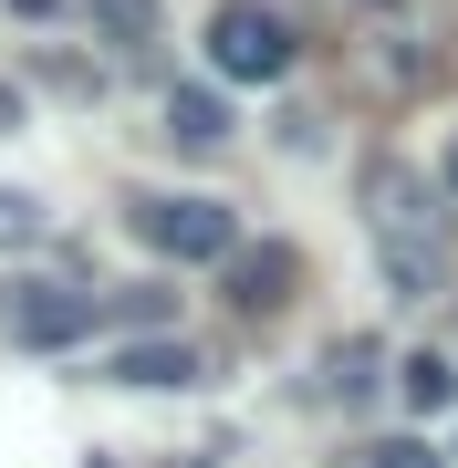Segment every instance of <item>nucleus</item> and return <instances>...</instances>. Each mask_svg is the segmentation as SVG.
<instances>
[{
	"mask_svg": "<svg viewBox=\"0 0 458 468\" xmlns=\"http://www.w3.org/2000/svg\"><path fill=\"white\" fill-rule=\"evenodd\" d=\"M219 261H229V302H240V313H282L292 282H303V261H292L282 239H261V250H240V239H229Z\"/></svg>",
	"mask_w": 458,
	"mask_h": 468,
	"instance_id": "nucleus-6",
	"label": "nucleus"
},
{
	"mask_svg": "<svg viewBox=\"0 0 458 468\" xmlns=\"http://www.w3.org/2000/svg\"><path fill=\"white\" fill-rule=\"evenodd\" d=\"M375 365H386V344H375V334H344L334 354H323V396H344V406H365L375 385H386V375H375Z\"/></svg>",
	"mask_w": 458,
	"mask_h": 468,
	"instance_id": "nucleus-8",
	"label": "nucleus"
},
{
	"mask_svg": "<svg viewBox=\"0 0 458 468\" xmlns=\"http://www.w3.org/2000/svg\"><path fill=\"white\" fill-rule=\"evenodd\" d=\"M292 63H303L292 0H219V11H208V73H219V84H282Z\"/></svg>",
	"mask_w": 458,
	"mask_h": 468,
	"instance_id": "nucleus-2",
	"label": "nucleus"
},
{
	"mask_svg": "<svg viewBox=\"0 0 458 468\" xmlns=\"http://www.w3.org/2000/svg\"><path fill=\"white\" fill-rule=\"evenodd\" d=\"M365 239H375V261H386L396 302H438L448 292V208H438V177L427 167L365 156Z\"/></svg>",
	"mask_w": 458,
	"mask_h": 468,
	"instance_id": "nucleus-1",
	"label": "nucleus"
},
{
	"mask_svg": "<svg viewBox=\"0 0 458 468\" xmlns=\"http://www.w3.org/2000/svg\"><path fill=\"white\" fill-rule=\"evenodd\" d=\"M167 135H177L187 156H208V146H229V104L208 94V84H177V94H167Z\"/></svg>",
	"mask_w": 458,
	"mask_h": 468,
	"instance_id": "nucleus-7",
	"label": "nucleus"
},
{
	"mask_svg": "<svg viewBox=\"0 0 458 468\" xmlns=\"http://www.w3.org/2000/svg\"><path fill=\"white\" fill-rule=\"evenodd\" d=\"M11 11H52V0H11Z\"/></svg>",
	"mask_w": 458,
	"mask_h": 468,
	"instance_id": "nucleus-13",
	"label": "nucleus"
},
{
	"mask_svg": "<svg viewBox=\"0 0 458 468\" xmlns=\"http://www.w3.org/2000/svg\"><path fill=\"white\" fill-rule=\"evenodd\" d=\"M396 396H407L417 417H448L458 406V365L448 354H407V365H396Z\"/></svg>",
	"mask_w": 458,
	"mask_h": 468,
	"instance_id": "nucleus-9",
	"label": "nucleus"
},
{
	"mask_svg": "<svg viewBox=\"0 0 458 468\" xmlns=\"http://www.w3.org/2000/svg\"><path fill=\"white\" fill-rule=\"evenodd\" d=\"M448 187H458V156H448Z\"/></svg>",
	"mask_w": 458,
	"mask_h": 468,
	"instance_id": "nucleus-14",
	"label": "nucleus"
},
{
	"mask_svg": "<svg viewBox=\"0 0 458 468\" xmlns=\"http://www.w3.org/2000/svg\"><path fill=\"white\" fill-rule=\"evenodd\" d=\"M198 344L187 334H146V344H115L104 354V385H136V396H167V385H198Z\"/></svg>",
	"mask_w": 458,
	"mask_h": 468,
	"instance_id": "nucleus-5",
	"label": "nucleus"
},
{
	"mask_svg": "<svg viewBox=\"0 0 458 468\" xmlns=\"http://www.w3.org/2000/svg\"><path fill=\"white\" fill-rule=\"evenodd\" d=\"M125 229H136L156 261H219L240 239V218L219 198H125Z\"/></svg>",
	"mask_w": 458,
	"mask_h": 468,
	"instance_id": "nucleus-3",
	"label": "nucleus"
},
{
	"mask_svg": "<svg viewBox=\"0 0 458 468\" xmlns=\"http://www.w3.org/2000/svg\"><path fill=\"white\" fill-rule=\"evenodd\" d=\"M42 229H52V218H42V198H21V187H0V250H32Z\"/></svg>",
	"mask_w": 458,
	"mask_h": 468,
	"instance_id": "nucleus-10",
	"label": "nucleus"
},
{
	"mask_svg": "<svg viewBox=\"0 0 458 468\" xmlns=\"http://www.w3.org/2000/svg\"><path fill=\"white\" fill-rule=\"evenodd\" d=\"M365 458H375V468H448L427 437H386V448H365Z\"/></svg>",
	"mask_w": 458,
	"mask_h": 468,
	"instance_id": "nucleus-12",
	"label": "nucleus"
},
{
	"mask_svg": "<svg viewBox=\"0 0 458 468\" xmlns=\"http://www.w3.org/2000/svg\"><path fill=\"white\" fill-rule=\"evenodd\" d=\"M0 334H11L21 354H63V344L94 334V292H73V282H11L0 292Z\"/></svg>",
	"mask_w": 458,
	"mask_h": 468,
	"instance_id": "nucleus-4",
	"label": "nucleus"
},
{
	"mask_svg": "<svg viewBox=\"0 0 458 468\" xmlns=\"http://www.w3.org/2000/svg\"><path fill=\"white\" fill-rule=\"evenodd\" d=\"M94 21H104L115 42H146V32H156V0H94Z\"/></svg>",
	"mask_w": 458,
	"mask_h": 468,
	"instance_id": "nucleus-11",
	"label": "nucleus"
}]
</instances>
